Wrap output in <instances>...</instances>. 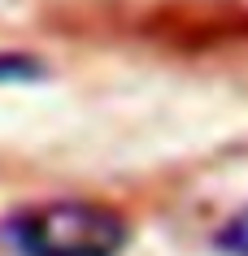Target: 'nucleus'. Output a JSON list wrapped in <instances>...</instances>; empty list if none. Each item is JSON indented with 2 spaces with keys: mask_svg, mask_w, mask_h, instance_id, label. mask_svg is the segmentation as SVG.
Segmentation results:
<instances>
[{
  "mask_svg": "<svg viewBox=\"0 0 248 256\" xmlns=\"http://www.w3.org/2000/svg\"><path fill=\"white\" fill-rule=\"evenodd\" d=\"M0 239L14 256H122L131 226L96 200H44L5 217Z\"/></svg>",
  "mask_w": 248,
  "mask_h": 256,
  "instance_id": "1",
  "label": "nucleus"
},
{
  "mask_svg": "<svg viewBox=\"0 0 248 256\" xmlns=\"http://www.w3.org/2000/svg\"><path fill=\"white\" fill-rule=\"evenodd\" d=\"M213 248L222 256H248V208H239L235 217H226L213 230Z\"/></svg>",
  "mask_w": 248,
  "mask_h": 256,
  "instance_id": "2",
  "label": "nucleus"
},
{
  "mask_svg": "<svg viewBox=\"0 0 248 256\" xmlns=\"http://www.w3.org/2000/svg\"><path fill=\"white\" fill-rule=\"evenodd\" d=\"M44 66L27 52H0V82H40Z\"/></svg>",
  "mask_w": 248,
  "mask_h": 256,
  "instance_id": "3",
  "label": "nucleus"
}]
</instances>
